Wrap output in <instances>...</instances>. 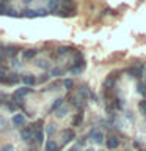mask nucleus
<instances>
[{"label": "nucleus", "instance_id": "obj_22", "mask_svg": "<svg viewBox=\"0 0 146 151\" xmlns=\"http://www.w3.org/2000/svg\"><path fill=\"white\" fill-rule=\"evenodd\" d=\"M69 52H71L69 47H60V49H58V55H64V54H69Z\"/></svg>", "mask_w": 146, "mask_h": 151}, {"label": "nucleus", "instance_id": "obj_10", "mask_svg": "<svg viewBox=\"0 0 146 151\" xmlns=\"http://www.w3.org/2000/svg\"><path fill=\"white\" fill-rule=\"evenodd\" d=\"M49 9H50V13H55L57 9H58V0H50L49 2Z\"/></svg>", "mask_w": 146, "mask_h": 151}, {"label": "nucleus", "instance_id": "obj_28", "mask_svg": "<svg viewBox=\"0 0 146 151\" xmlns=\"http://www.w3.org/2000/svg\"><path fill=\"white\" fill-rule=\"evenodd\" d=\"M6 13V6H5V3H0V14H5Z\"/></svg>", "mask_w": 146, "mask_h": 151}, {"label": "nucleus", "instance_id": "obj_1", "mask_svg": "<svg viewBox=\"0 0 146 151\" xmlns=\"http://www.w3.org/2000/svg\"><path fill=\"white\" fill-rule=\"evenodd\" d=\"M89 137H91V140H94L96 143H102V142H104V134L101 131H91Z\"/></svg>", "mask_w": 146, "mask_h": 151}, {"label": "nucleus", "instance_id": "obj_2", "mask_svg": "<svg viewBox=\"0 0 146 151\" xmlns=\"http://www.w3.org/2000/svg\"><path fill=\"white\" fill-rule=\"evenodd\" d=\"M24 123H25V118H24V115H21V113H17V115L13 116V124L14 126H22Z\"/></svg>", "mask_w": 146, "mask_h": 151}, {"label": "nucleus", "instance_id": "obj_4", "mask_svg": "<svg viewBox=\"0 0 146 151\" xmlns=\"http://www.w3.org/2000/svg\"><path fill=\"white\" fill-rule=\"evenodd\" d=\"M118 145H120V140L116 139V137H110V139L107 140V146L110 150H115V148H118Z\"/></svg>", "mask_w": 146, "mask_h": 151}, {"label": "nucleus", "instance_id": "obj_5", "mask_svg": "<svg viewBox=\"0 0 146 151\" xmlns=\"http://www.w3.org/2000/svg\"><path fill=\"white\" fill-rule=\"evenodd\" d=\"M30 91H31V88H28V87L17 88V90H16V93H14V96H19V98H22V96H25V94H28Z\"/></svg>", "mask_w": 146, "mask_h": 151}, {"label": "nucleus", "instance_id": "obj_31", "mask_svg": "<svg viewBox=\"0 0 146 151\" xmlns=\"http://www.w3.org/2000/svg\"><path fill=\"white\" fill-rule=\"evenodd\" d=\"M38 65H39L41 68H47V66H49V63H47V61H39Z\"/></svg>", "mask_w": 146, "mask_h": 151}, {"label": "nucleus", "instance_id": "obj_6", "mask_svg": "<svg viewBox=\"0 0 146 151\" xmlns=\"http://www.w3.org/2000/svg\"><path fill=\"white\" fill-rule=\"evenodd\" d=\"M33 140H35L36 143H42V140H44V132H42V131L33 132Z\"/></svg>", "mask_w": 146, "mask_h": 151}, {"label": "nucleus", "instance_id": "obj_30", "mask_svg": "<svg viewBox=\"0 0 146 151\" xmlns=\"http://www.w3.org/2000/svg\"><path fill=\"white\" fill-rule=\"evenodd\" d=\"M140 109H141L143 112H146V101H141V102H140Z\"/></svg>", "mask_w": 146, "mask_h": 151}, {"label": "nucleus", "instance_id": "obj_3", "mask_svg": "<svg viewBox=\"0 0 146 151\" xmlns=\"http://www.w3.org/2000/svg\"><path fill=\"white\" fill-rule=\"evenodd\" d=\"M22 80H24V83H25V85H30V87H31V85H35V83H36V77H35V76H31V74H27V76H24V77H22Z\"/></svg>", "mask_w": 146, "mask_h": 151}, {"label": "nucleus", "instance_id": "obj_33", "mask_svg": "<svg viewBox=\"0 0 146 151\" xmlns=\"http://www.w3.org/2000/svg\"><path fill=\"white\" fill-rule=\"evenodd\" d=\"M46 80H47V76L44 74V76H42V77H41V82H46Z\"/></svg>", "mask_w": 146, "mask_h": 151}, {"label": "nucleus", "instance_id": "obj_25", "mask_svg": "<svg viewBox=\"0 0 146 151\" xmlns=\"http://www.w3.org/2000/svg\"><path fill=\"white\" fill-rule=\"evenodd\" d=\"M54 132H55V126L54 124H49V126H47V134H54Z\"/></svg>", "mask_w": 146, "mask_h": 151}, {"label": "nucleus", "instance_id": "obj_34", "mask_svg": "<svg viewBox=\"0 0 146 151\" xmlns=\"http://www.w3.org/2000/svg\"><path fill=\"white\" fill-rule=\"evenodd\" d=\"M69 151H79V148H77V146H74V148H71Z\"/></svg>", "mask_w": 146, "mask_h": 151}, {"label": "nucleus", "instance_id": "obj_23", "mask_svg": "<svg viewBox=\"0 0 146 151\" xmlns=\"http://www.w3.org/2000/svg\"><path fill=\"white\" fill-rule=\"evenodd\" d=\"M63 85H64V87H66V88H68V90H71V88H72V85H74V83H72V80H69V79H66V80H64V82H63Z\"/></svg>", "mask_w": 146, "mask_h": 151}, {"label": "nucleus", "instance_id": "obj_32", "mask_svg": "<svg viewBox=\"0 0 146 151\" xmlns=\"http://www.w3.org/2000/svg\"><path fill=\"white\" fill-rule=\"evenodd\" d=\"M138 93L145 94V87H143V85H138Z\"/></svg>", "mask_w": 146, "mask_h": 151}, {"label": "nucleus", "instance_id": "obj_17", "mask_svg": "<svg viewBox=\"0 0 146 151\" xmlns=\"http://www.w3.org/2000/svg\"><path fill=\"white\" fill-rule=\"evenodd\" d=\"M61 104H63V99L61 98H58V99H55V102L52 104V110H57V109H58Z\"/></svg>", "mask_w": 146, "mask_h": 151}, {"label": "nucleus", "instance_id": "obj_8", "mask_svg": "<svg viewBox=\"0 0 146 151\" xmlns=\"http://www.w3.org/2000/svg\"><path fill=\"white\" fill-rule=\"evenodd\" d=\"M58 150V145L55 143V140H49L46 143V151H57Z\"/></svg>", "mask_w": 146, "mask_h": 151}, {"label": "nucleus", "instance_id": "obj_14", "mask_svg": "<svg viewBox=\"0 0 146 151\" xmlns=\"http://www.w3.org/2000/svg\"><path fill=\"white\" fill-rule=\"evenodd\" d=\"M129 73L134 74V77H140V76H141V68H138V69H137V68H130Z\"/></svg>", "mask_w": 146, "mask_h": 151}, {"label": "nucleus", "instance_id": "obj_27", "mask_svg": "<svg viewBox=\"0 0 146 151\" xmlns=\"http://www.w3.org/2000/svg\"><path fill=\"white\" fill-rule=\"evenodd\" d=\"M112 85H113V77H108V79L105 80V87L108 88V87H112Z\"/></svg>", "mask_w": 146, "mask_h": 151}, {"label": "nucleus", "instance_id": "obj_24", "mask_svg": "<svg viewBox=\"0 0 146 151\" xmlns=\"http://www.w3.org/2000/svg\"><path fill=\"white\" fill-rule=\"evenodd\" d=\"M61 2H63V5H64L66 8H68V6H69V8H74V6H72V0H61Z\"/></svg>", "mask_w": 146, "mask_h": 151}, {"label": "nucleus", "instance_id": "obj_26", "mask_svg": "<svg viewBox=\"0 0 146 151\" xmlns=\"http://www.w3.org/2000/svg\"><path fill=\"white\" fill-rule=\"evenodd\" d=\"M60 74H61V71H60L58 68H54V69H52V76H54V77H58Z\"/></svg>", "mask_w": 146, "mask_h": 151}, {"label": "nucleus", "instance_id": "obj_21", "mask_svg": "<svg viewBox=\"0 0 146 151\" xmlns=\"http://www.w3.org/2000/svg\"><path fill=\"white\" fill-rule=\"evenodd\" d=\"M82 118H83V116H82V113H79V115H77V116H75V118H74V121H72V124H74V126H79V124H80V123H82Z\"/></svg>", "mask_w": 146, "mask_h": 151}, {"label": "nucleus", "instance_id": "obj_29", "mask_svg": "<svg viewBox=\"0 0 146 151\" xmlns=\"http://www.w3.org/2000/svg\"><path fill=\"white\" fill-rule=\"evenodd\" d=\"M14 148H13V145H6V146H3V150L2 151H13Z\"/></svg>", "mask_w": 146, "mask_h": 151}, {"label": "nucleus", "instance_id": "obj_35", "mask_svg": "<svg viewBox=\"0 0 146 151\" xmlns=\"http://www.w3.org/2000/svg\"><path fill=\"white\" fill-rule=\"evenodd\" d=\"M87 151H94V150H93V148H88V150H87Z\"/></svg>", "mask_w": 146, "mask_h": 151}, {"label": "nucleus", "instance_id": "obj_15", "mask_svg": "<svg viewBox=\"0 0 146 151\" xmlns=\"http://www.w3.org/2000/svg\"><path fill=\"white\" fill-rule=\"evenodd\" d=\"M16 82H19L17 74H9L8 76V83H16Z\"/></svg>", "mask_w": 146, "mask_h": 151}, {"label": "nucleus", "instance_id": "obj_11", "mask_svg": "<svg viewBox=\"0 0 146 151\" xmlns=\"http://www.w3.org/2000/svg\"><path fill=\"white\" fill-rule=\"evenodd\" d=\"M24 16L25 17H38L39 14H38V11H33V9H25V11H24Z\"/></svg>", "mask_w": 146, "mask_h": 151}, {"label": "nucleus", "instance_id": "obj_19", "mask_svg": "<svg viewBox=\"0 0 146 151\" xmlns=\"http://www.w3.org/2000/svg\"><path fill=\"white\" fill-rule=\"evenodd\" d=\"M79 94H80V96H82V98H87V96H89V91H88V88L82 87V88L79 90Z\"/></svg>", "mask_w": 146, "mask_h": 151}, {"label": "nucleus", "instance_id": "obj_7", "mask_svg": "<svg viewBox=\"0 0 146 151\" xmlns=\"http://www.w3.org/2000/svg\"><path fill=\"white\" fill-rule=\"evenodd\" d=\"M21 135H22V139H24V140H33V131L30 129V127L24 129Z\"/></svg>", "mask_w": 146, "mask_h": 151}, {"label": "nucleus", "instance_id": "obj_13", "mask_svg": "<svg viewBox=\"0 0 146 151\" xmlns=\"http://www.w3.org/2000/svg\"><path fill=\"white\" fill-rule=\"evenodd\" d=\"M36 55V50L35 49H28V50H25V54H24V57L28 60V58H33V57Z\"/></svg>", "mask_w": 146, "mask_h": 151}, {"label": "nucleus", "instance_id": "obj_12", "mask_svg": "<svg viewBox=\"0 0 146 151\" xmlns=\"http://www.w3.org/2000/svg\"><path fill=\"white\" fill-rule=\"evenodd\" d=\"M17 52H19V49H17V47H8V49L5 50V54H6V55H9V57H14V55L17 54Z\"/></svg>", "mask_w": 146, "mask_h": 151}, {"label": "nucleus", "instance_id": "obj_20", "mask_svg": "<svg viewBox=\"0 0 146 151\" xmlns=\"http://www.w3.org/2000/svg\"><path fill=\"white\" fill-rule=\"evenodd\" d=\"M0 83H8V76L3 71H0Z\"/></svg>", "mask_w": 146, "mask_h": 151}, {"label": "nucleus", "instance_id": "obj_9", "mask_svg": "<svg viewBox=\"0 0 146 151\" xmlns=\"http://www.w3.org/2000/svg\"><path fill=\"white\" fill-rule=\"evenodd\" d=\"M63 137H64V142H71L74 139V131L69 129V131H64L63 132Z\"/></svg>", "mask_w": 146, "mask_h": 151}, {"label": "nucleus", "instance_id": "obj_16", "mask_svg": "<svg viewBox=\"0 0 146 151\" xmlns=\"http://www.w3.org/2000/svg\"><path fill=\"white\" fill-rule=\"evenodd\" d=\"M82 69H83V66L77 65V66H72V68H71V73H72V74H79V73H82Z\"/></svg>", "mask_w": 146, "mask_h": 151}, {"label": "nucleus", "instance_id": "obj_18", "mask_svg": "<svg viewBox=\"0 0 146 151\" xmlns=\"http://www.w3.org/2000/svg\"><path fill=\"white\" fill-rule=\"evenodd\" d=\"M66 112H68V107H61L60 110H57V116L58 118H63L66 115Z\"/></svg>", "mask_w": 146, "mask_h": 151}]
</instances>
